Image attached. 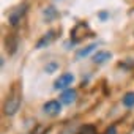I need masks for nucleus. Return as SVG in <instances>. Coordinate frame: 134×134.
Returning a JSON list of instances; mask_svg holds the SVG:
<instances>
[{"instance_id": "obj_11", "label": "nucleus", "mask_w": 134, "mask_h": 134, "mask_svg": "<svg viewBox=\"0 0 134 134\" xmlns=\"http://www.w3.org/2000/svg\"><path fill=\"white\" fill-rule=\"evenodd\" d=\"M123 106H126V107H132L134 106V92H128L123 96Z\"/></svg>"}, {"instance_id": "obj_8", "label": "nucleus", "mask_w": 134, "mask_h": 134, "mask_svg": "<svg viewBox=\"0 0 134 134\" xmlns=\"http://www.w3.org/2000/svg\"><path fill=\"white\" fill-rule=\"evenodd\" d=\"M110 58H112V54L107 52V51H98V52L93 55V62H95L96 65H103V63H106V62L110 60Z\"/></svg>"}, {"instance_id": "obj_2", "label": "nucleus", "mask_w": 134, "mask_h": 134, "mask_svg": "<svg viewBox=\"0 0 134 134\" xmlns=\"http://www.w3.org/2000/svg\"><path fill=\"white\" fill-rule=\"evenodd\" d=\"M87 30H88V24H87V22H79V24H76V25L71 29V40H73L74 43L81 41L84 36H87V35H85Z\"/></svg>"}, {"instance_id": "obj_1", "label": "nucleus", "mask_w": 134, "mask_h": 134, "mask_svg": "<svg viewBox=\"0 0 134 134\" xmlns=\"http://www.w3.org/2000/svg\"><path fill=\"white\" fill-rule=\"evenodd\" d=\"M22 104V88H21V84L19 82H14L11 85V88L8 90V95L5 98V103H3V114L11 117L14 115L19 107Z\"/></svg>"}, {"instance_id": "obj_5", "label": "nucleus", "mask_w": 134, "mask_h": 134, "mask_svg": "<svg viewBox=\"0 0 134 134\" xmlns=\"http://www.w3.org/2000/svg\"><path fill=\"white\" fill-rule=\"evenodd\" d=\"M55 38H57V32H55V30H49L47 33H44V35L38 40V43H36L35 47H36V49H44V47L51 46Z\"/></svg>"}, {"instance_id": "obj_7", "label": "nucleus", "mask_w": 134, "mask_h": 134, "mask_svg": "<svg viewBox=\"0 0 134 134\" xmlns=\"http://www.w3.org/2000/svg\"><path fill=\"white\" fill-rule=\"evenodd\" d=\"M74 99H76V90H73V88H66V90L60 95L62 104H73Z\"/></svg>"}, {"instance_id": "obj_3", "label": "nucleus", "mask_w": 134, "mask_h": 134, "mask_svg": "<svg viewBox=\"0 0 134 134\" xmlns=\"http://www.w3.org/2000/svg\"><path fill=\"white\" fill-rule=\"evenodd\" d=\"M25 11H27V3H22V5L16 7V8H14V10L10 13V16H8V19H10V24H11V25H18V24L21 22V19L24 18Z\"/></svg>"}, {"instance_id": "obj_10", "label": "nucleus", "mask_w": 134, "mask_h": 134, "mask_svg": "<svg viewBox=\"0 0 134 134\" xmlns=\"http://www.w3.org/2000/svg\"><path fill=\"white\" fill-rule=\"evenodd\" d=\"M76 134H96V128H95V125H90L88 123V125L81 126Z\"/></svg>"}, {"instance_id": "obj_13", "label": "nucleus", "mask_w": 134, "mask_h": 134, "mask_svg": "<svg viewBox=\"0 0 134 134\" xmlns=\"http://www.w3.org/2000/svg\"><path fill=\"white\" fill-rule=\"evenodd\" d=\"M46 131H47V126H38L36 129H33L32 134H44Z\"/></svg>"}, {"instance_id": "obj_12", "label": "nucleus", "mask_w": 134, "mask_h": 134, "mask_svg": "<svg viewBox=\"0 0 134 134\" xmlns=\"http://www.w3.org/2000/svg\"><path fill=\"white\" fill-rule=\"evenodd\" d=\"M44 16L51 21V19H54V18L57 16V11H55L52 7H49V8H46V10H44Z\"/></svg>"}, {"instance_id": "obj_4", "label": "nucleus", "mask_w": 134, "mask_h": 134, "mask_svg": "<svg viewBox=\"0 0 134 134\" xmlns=\"http://www.w3.org/2000/svg\"><path fill=\"white\" fill-rule=\"evenodd\" d=\"M74 82V76L71 73H65L62 74L55 82H54V88L55 90H63V88H68L71 84Z\"/></svg>"}, {"instance_id": "obj_9", "label": "nucleus", "mask_w": 134, "mask_h": 134, "mask_svg": "<svg viewBox=\"0 0 134 134\" xmlns=\"http://www.w3.org/2000/svg\"><path fill=\"white\" fill-rule=\"evenodd\" d=\"M96 43H92V44H88V46H85V47H82L81 51H77V54H76V58L77 60H81V58H84V57H87V55H90V52H93L95 49H96Z\"/></svg>"}, {"instance_id": "obj_6", "label": "nucleus", "mask_w": 134, "mask_h": 134, "mask_svg": "<svg viewBox=\"0 0 134 134\" xmlns=\"http://www.w3.org/2000/svg\"><path fill=\"white\" fill-rule=\"evenodd\" d=\"M43 110H44V114H47V115H58L60 112H62V101H55V99H51V101H47V103H44V106H43Z\"/></svg>"}, {"instance_id": "obj_14", "label": "nucleus", "mask_w": 134, "mask_h": 134, "mask_svg": "<svg viewBox=\"0 0 134 134\" xmlns=\"http://www.w3.org/2000/svg\"><path fill=\"white\" fill-rule=\"evenodd\" d=\"M44 70H46V73H52V71H55V70H57V63H51V65H47Z\"/></svg>"}, {"instance_id": "obj_15", "label": "nucleus", "mask_w": 134, "mask_h": 134, "mask_svg": "<svg viewBox=\"0 0 134 134\" xmlns=\"http://www.w3.org/2000/svg\"><path fill=\"white\" fill-rule=\"evenodd\" d=\"M104 134H117V128L115 126H110V128H107V131Z\"/></svg>"}]
</instances>
